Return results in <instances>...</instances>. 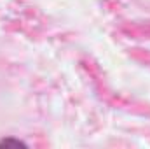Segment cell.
Segmentation results:
<instances>
[{
    "label": "cell",
    "instance_id": "cell-1",
    "mask_svg": "<svg viewBox=\"0 0 150 149\" xmlns=\"http://www.w3.org/2000/svg\"><path fill=\"white\" fill-rule=\"evenodd\" d=\"M0 148L4 149H18V148H26V144L23 142V140H19V139H14V137H5V139H2L0 140Z\"/></svg>",
    "mask_w": 150,
    "mask_h": 149
}]
</instances>
